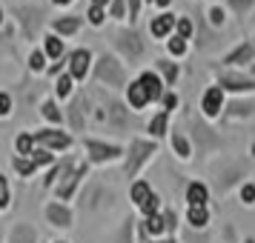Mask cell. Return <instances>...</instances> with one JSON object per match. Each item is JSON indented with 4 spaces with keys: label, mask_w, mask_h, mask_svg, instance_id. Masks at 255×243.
Returning <instances> with one entry per match:
<instances>
[{
    "label": "cell",
    "mask_w": 255,
    "mask_h": 243,
    "mask_svg": "<svg viewBox=\"0 0 255 243\" xmlns=\"http://www.w3.org/2000/svg\"><path fill=\"white\" fill-rule=\"evenodd\" d=\"M95 75H98V81L109 83L112 89H118V86H124V83H127V72L121 69L115 60L109 58V55H104V58H101L98 69H95Z\"/></svg>",
    "instance_id": "cell-1"
},
{
    "label": "cell",
    "mask_w": 255,
    "mask_h": 243,
    "mask_svg": "<svg viewBox=\"0 0 255 243\" xmlns=\"http://www.w3.org/2000/svg\"><path fill=\"white\" fill-rule=\"evenodd\" d=\"M155 152V143H143V140H135L132 149H129V161H127V174H135L140 169V163Z\"/></svg>",
    "instance_id": "cell-2"
},
{
    "label": "cell",
    "mask_w": 255,
    "mask_h": 243,
    "mask_svg": "<svg viewBox=\"0 0 255 243\" xmlns=\"http://www.w3.org/2000/svg\"><path fill=\"white\" fill-rule=\"evenodd\" d=\"M86 152H89V158L92 161H112L118 155H124L121 146H109V143H98V140H86Z\"/></svg>",
    "instance_id": "cell-3"
},
{
    "label": "cell",
    "mask_w": 255,
    "mask_h": 243,
    "mask_svg": "<svg viewBox=\"0 0 255 243\" xmlns=\"http://www.w3.org/2000/svg\"><path fill=\"white\" fill-rule=\"evenodd\" d=\"M89 60H92V55H89L86 49L72 52V58H69V75L75 78V81H81V78H86V75H89Z\"/></svg>",
    "instance_id": "cell-4"
},
{
    "label": "cell",
    "mask_w": 255,
    "mask_h": 243,
    "mask_svg": "<svg viewBox=\"0 0 255 243\" xmlns=\"http://www.w3.org/2000/svg\"><path fill=\"white\" fill-rule=\"evenodd\" d=\"M35 140H37V143H43V146H55V149H69V146H72L69 135L55 132V129H43V132H37Z\"/></svg>",
    "instance_id": "cell-5"
},
{
    "label": "cell",
    "mask_w": 255,
    "mask_h": 243,
    "mask_svg": "<svg viewBox=\"0 0 255 243\" xmlns=\"http://www.w3.org/2000/svg\"><path fill=\"white\" fill-rule=\"evenodd\" d=\"M115 46L121 49L127 58H135V55H140V52H143V46L138 43V35H135V32H121Z\"/></svg>",
    "instance_id": "cell-6"
},
{
    "label": "cell",
    "mask_w": 255,
    "mask_h": 243,
    "mask_svg": "<svg viewBox=\"0 0 255 243\" xmlns=\"http://www.w3.org/2000/svg\"><path fill=\"white\" fill-rule=\"evenodd\" d=\"M221 103H224V92H221V86H212V89L204 94V100H201V106H204V115L215 117L221 112Z\"/></svg>",
    "instance_id": "cell-7"
},
{
    "label": "cell",
    "mask_w": 255,
    "mask_h": 243,
    "mask_svg": "<svg viewBox=\"0 0 255 243\" xmlns=\"http://www.w3.org/2000/svg\"><path fill=\"white\" fill-rule=\"evenodd\" d=\"M46 220L52 223V226H69L72 212L66 206H60V203H49L46 206Z\"/></svg>",
    "instance_id": "cell-8"
},
{
    "label": "cell",
    "mask_w": 255,
    "mask_h": 243,
    "mask_svg": "<svg viewBox=\"0 0 255 243\" xmlns=\"http://www.w3.org/2000/svg\"><path fill=\"white\" fill-rule=\"evenodd\" d=\"M138 83L143 86V89H146V94H149V100H158V97L163 94V89H161L163 83H161V78H158L155 72H143V75L138 78Z\"/></svg>",
    "instance_id": "cell-9"
},
{
    "label": "cell",
    "mask_w": 255,
    "mask_h": 243,
    "mask_svg": "<svg viewBox=\"0 0 255 243\" xmlns=\"http://www.w3.org/2000/svg\"><path fill=\"white\" fill-rule=\"evenodd\" d=\"M127 100H129V106H132L135 112H140L143 106L149 103V94H146V89H143V86H140V83L135 81L132 86H129V92H127Z\"/></svg>",
    "instance_id": "cell-10"
},
{
    "label": "cell",
    "mask_w": 255,
    "mask_h": 243,
    "mask_svg": "<svg viewBox=\"0 0 255 243\" xmlns=\"http://www.w3.org/2000/svg\"><path fill=\"white\" fill-rule=\"evenodd\" d=\"M172 29H175V14H158V17L149 23V32L155 37H166Z\"/></svg>",
    "instance_id": "cell-11"
},
{
    "label": "cell",
    "mask_w": 255,
    "mask_h": 243,
    "mask_svg": "<svg viewBox=\"0 0 255 243\" xmlns=\"http://www.w3.org/2000/svg\"><path fill=\"white\" fill-rule=\"evenodd\" d=\"M186 200H189V206H207L209 189L204 183H192L189 189H186Z\"/></svg>",
    "instance_id": "cell-12"
},
{
    "label": "cell",
    "mask_w": 255,
    "mask_h": 243,
    "mask_svg": "<svg viewBox=\"0 0 255 243\" xmlns=\"http://www.w3.org/2000/svg\"><path fill=\"white\" fill-rule=\"evenodd\" d=\"M253 55H255L253 46H250V43H244V46H238L230 58H227V63H230V66H241V63H250V60H253Z\"/></svg>",
    "instance_id": "cell-13"
},
{
    "label": "cell",
    "mask_w": 255,
    "mask_h": 243,
    "mask_svg": "<svg viewBox=\"0 0 255 243\" xmlns=\"http://www.w3.org/2000/svg\"><path fill=\"white\" fill-rule=\"evenodd\" d=\"M189 223L195 226V229H201V226H207L209 223V212H207V206H189Z\"/></svg>",
    "instance_id": "cell-14"
},
{
    "label": "cell",
    "mask_w": 255,
    "mask_h": 243,
    "mask_svg": "<svg viewBox=\"0 0 255 243\" xmlns=\"http://www.w3.org/2000/svg\"><path fill=\"white\" fill-rule=\"evenodd\" d=\"M129 195H132V200L138 203V206H143L146 200H149V195H152V189L143 180H138V183H132V189H129Z\"/></svg>",
    "instance_id": "cell-15"
},
{
    "label": "cell",
    "mask_w": 255,
    "mask_h": 243,
    "mask_svg": "<svg viewBox=\"0 0 255 243\" xmlns=\"http://www.w3.org/2000/svg\"><path fill=\"white\" fill-rule=\"evenodd\" d=\"M55 29L60 35H75L81 29V17H63V20H55Z\"/></svg>",
    "instance_id": "cell-16"
},
{
    "label": "cell",
    "mask_w": 255,
    "mask_h": 243,
    "mask_svg": "<svg viewBox=\"0 0 255 243\" xmlns=\"http://www.w3.org/2000/svg\"><path fill=\"white\" fill-rule=\"evenodd\" d=\"M224 86L232 89V92H244V89H253L255 83L253 81H244V78H235V75H227V78H224Z\"/></svg>",
    "instance_id": "cell-17"
},
{
    "label": "cell",
    "mask_w": 255,
    "mask_h": 243,
    "mask_svg": "<svg viewBox=\"0 0 255 243\" xmlns=\"http://www.w3.org/2000/svg\"><path fill=\"white\" fill-rule=\"evenodd\" d=\"M32 143H35V138H32V135H17V140H14V149H17V155H20V158L32 155Z\"/></svg>",
    "instance_id": "cell-18"
},
{
    "label": "cell",
    "mask_w": 255,
    "mask_h": 243,
    "mask_svg": "<svg viewBox=\"0 0 255 243\" xmlns=\"http://www.w3.org/2000/svg\"><path fill=\"white\" fill-rule=\"evenodd\" d=\"M12 243H35V232L29 226H17L12 232Z\"/></svg>",
    "instance_id": "cell-19"
},
{
    "label": "cell",
    "mask_w": 255,
    "mask_h": 243,
    "mask_svg": "<svg viewBox=\"0 0 255 243\" xmlns=\"http://www.w3.org/2000/svg\"><path fill=\"white\" fill-rule=\"evenodd\" d=\"M166 120H169V115H166V112H161L158 117H152L149 135H155V138H158V135H163V132H166Z\"/></svg>",
    "instance_id": "cell-20"
},
{
    "label": "cell",
    "mask_w": 255,
    "mask_h": 243,
    "mask_svg": "<svg viewBox=\"0 0 255 243\" xmlns=\"http://www.w3.org/2000/svg\"><path fill=\"white\" fill-rule=\"evenodd\" d=\"M140 209H143V215H146V218H152V215H161V197L152 192L149 200H146V203H143Z\"/></svg>",
    "instance_id": "cell-21"
},
{
    "label": "cell",
    "mask_w": 255,
    "mask_h": 243,
    "mask_svg": "<svg viewBox=\"0 0 255 243\" xmlns=\"http://www.w3.org/2000/svg\"><path fill=\"white\" fill-rule=\"evenodd\" d=\"M46 55L49 58H60V55H63V40H60V37H46Z\"/></svg>",
    "instance_id": "cell-22"
},
{
    "label": "cell",
    "mask_w": 255,
    "mask_h": 243,
    "mask_svg": "<svg viewBox=\"0 0 255 243\" xmlns=\"http://www.w3.org/2000/svg\"><path fill=\"white\" fill-rule=\"evenodd\" d=\"M163 229H166V220H163V215H152V218L146 220V232H149V235H161Z\"/></svg>",
    "instance_id": "cell-23"
},
{
    "label": "cell",
    "mask_w": 255,
    "mask_h": 243,
    "mask_svg": "<svg viewBox=\"0 0 255 243\" xmlns=\"http://www.w3.org/2000/svg\"><path fill=\"white\" fill-rule=\"evenodd\" d=\"M172 146H175V152H178L181 158H189V143H186V138L181 135V132L172 135Z\"/></svg>",
    "instance_id": "cell-24"
},
{
    "label": "cell",
    "mask_w": 255,
    "mask_h": 243,
    "mask_svg": "<svg viewBox=\"0 0 255 243\" xmlns=\"http://www.w3.org/2000/svg\"><path fill=\"white\" fill-rule=\"evenodd\" d=\"M14 169L23 174V177H29V174L35 172V161H26V158H14Z\"/></svg>",
    "instance_id": "cell-25"
},
{
    "label": "cell",
    "mask_w": 255,
    "mask_h": 243,
    "mask_svg": "<svg viewBox=\"0 0 255 243\" xmlns=\"http://www.w3.org/2000/svg\"><path fill=\"white\" fill-rule=\"evenodd\" d=\"M175 29H178V37H184V40H189V35H192V23H189L186 17H181V20H175Z\"/></svg>",
    "instance_id": "cell-26"
},
{
    "label": "cell",
    "mask_w": 255,
    "mask_h": 243,
    "mask_svg": "<svg viewBox=\"0 0 255 243\" xmlns=\"http://www.w3.org/2000/svg\"><path fill=\"white\" fill-rule=\"evenodd\" d=\"M72 81H75L72 75H63V78L58 81V97H66V94L72 92Z\"/></svg>",
    "instance_id": "cell-27"
},
{
    "label": "cell",
    "mask_w": 255,
    "mask_h": 243,
    "mask_svg": "<svg viewBox=\"0 0 255 243\" xmlns=\"http://www.w3.org/2000/svg\"><path fill=\"white\" fill-rule=\"evenodd\" d=\"M158 69L163 72V75H166V81L172 83L175 78H178V66H172V63H166V60H158Z\"/></svg>",
    "instance_id": "cell-28"
},
{
    "label": "cell",
    "mask_w": 255,
    "mask_h": 243,
    "mask_svg": "<svg viewBox=\"0 0 255 243\" xmlns=\"http://www.w3.org/2000/svg\"><path fill=\"white\" fill-rule=\"evenodd\" d=\"M40 112H43V115H46L49 120H55V123H58V120H60V112H58V106L52 103V100H46V103H43V109H40Z\"/></svg>",
    "instance_id": "cell-29"
},
{
    "label": "cell",
    "mask_w": 255,
    "mask_h": 243,
    "mask_svg": "<svg viewBox=\"0 0 255 243\" xmlns=\"http://www.w3.org/2000/svg\"><path fill=\"white\" fill-rule=\"evenodd\" d=\"M9 206V183H6V177L0 174V209Z\"/></svg>",
    "instance_id": "cell-30"
},
{
    "label": "cell",
    "mask_w": 255,
    "mask_h": 243,
    "mask_svg": "<svg viewBox=\"0 0 255 243\" xmlns=\"http://www.w3.org/2000/svg\"><path fill=\"white\" fill-rule=\"evenodd\" d=\"M169 52H172V55H184L186 52V40L184 37H172V40H169Z\"/></svg>",
    "instance_id": "cell-31"
},
{
    "label": "cell",
    "mask_w": 255,
    "mask_h": 243,
    "mask_svg": "<svg viewBox=\"0 0 255 243\" xmlns=\"http://www.w3.org/2000/svg\"><path fill=\"white\" fill-rule=\"evenodd\" d=\"M32 161H35V166H43V163H52V155L46 149H37L32 152Z\"/></svg>",
    "instance_id": "cell-32"
},
{
    "label": "cell",
    "mask_w": 255,
    "mask_h": 243,
    "mask_svg": "<svg viewBox=\"0 0 255 243\" xmlns=\"http://www.w3.org/2000/svg\"><path fill=\"white\" fill-rule=\"evenodd\" d=\"M89 20H92V26H101L104 23V9L101 6H89Z\"/></svg>",
    "instance_id": "cell-33"
},
{
    "label": "cell",
    "mask_w": 255,
    "mask_h": 243,
    "mask_svg": "<svg viewBox=\"0 0 255 243\" xmlns=\"http://www.w3.org/2000/svg\"><path fill=\"white\" fill-rule=\"evenodd\" d=\"M43 63H46V58H43V52H32V58H29V66L35 72L43 69Z\"/></svg>",
    "instance_id": "cell-34"
},
{
    "label": "cell",
    "mask_w": 255,
    "mask_h": 243,
    "mask_svg": "<svg viewBox=\"0 0 255 243\" xmlns=\"http://www.w3.org/2000/svg\"><path fill=\"white\" fill-rule=\"evenodd\" d=\"M9 112H12V97H9L6 92H0V117L9 115Z\"/></svg>",
    "instance_id": "cell-35"
},
{
    "label": "cell",
    "mask_w": 255,
    "mask_h": 243,
    "mask_svg": "<svg viewBox=\"0 0 255 243\" xmlns=\"http://www.w3.org/2000/svg\"><path fill=\"white\" fill-rule=\"evenodd\" d=\"M241 200H244V203H255V186L253 183H247L241 189Z\"/></svg>",
    "instance_id": "cell-36"
},
{
    "label": "cell",
    "mask_w": 255,
    "mask_h": 243,
    "mask_svg": "<svg viewBox=\"0 0 255 243\" xmlns=\"http://www.w3.org/2000/svg\"><path fill=\"white\" fill-rule=\"evenodd\" d=\"M138 12H140V0H129V17L138 20Z\"/></svg>",
    "instance_id": "cell-37"
},
{
    "label": "cell",
    "mask_w": 255,
    "mask_h": 243,
    "mask_svg": "<svg viewBox=\"0 0 255 243\" xmlns=\"http://www.w3.org/2000/svg\"><path fill=\"white\" fill-rule=\"evenodd\" d=\"M112 14H115V17H124V0H115V3H112Z\"/></svg>",
    "instance_id": "cell-38"
},
{
    "label": "cell",
    "mask_w": 255,
    "mask_h": 243,
    "mask_svg": "<svg viewBox=\"0 0 255 243\" xmlns=\"http://www.w3.org/2000/svg\"><path fill=\"white\" fill-rule=\"evenodd\" d=\"M175 103H178L175 94H163V106H166V109H175Z\"/></svg>",
    "instance_id": "cell-39"
},
{
    "label": "cell",
    "mask_w": 255,
    "mask_h": 243,
    "mask_svg": "<svg viewBox=\"0 0 255 243\" xmlns=\"http://www.w3.org/2000/svg\"><path fill=\"white\" fill-rule=\"evenodd\" d=\"M209 17H212V23H224V12H221V9H212Z\"/></svg>",
    "instance_id": "cell-40"
},
{
    "label": "cell",
    "mask_w": 255,
    "mask_h": 243,
    "mask_svg": "<svg viewBox=\"0 0 255 243\" xmlns=\"http://www.w3.org/2000/svg\"><path fill=\"white\" fill-rule=\"evenodd\" d=\"M106 3H109V0H92V6H101V9H104Z\"/></svg>",
    "instance_id": "cell-41"
},
{
    "label": "cell",
    "mask_w": 255,
    "mask_h": 243,
    "mask_svg": "<svg viewBox=\"0 0 255 243\" xmlns=\"http://www.w3.org/2000/svg\"><path fill=\"white\" fill-rule=\"evenodd\" d=\"M155 3H158V6H169V3H172V0H155Z\"/></svg>",
    "instance_id": "cell-42"
},
{
    "label": "cell",
    "mask_w": 255,
    "mask_h": 243,
    "mask_svg": "<svg viewBox=\"0 0 255 243\" xmlns=\"http://www.w3.org/2000/svg\"><path fill=\"white\" fill-rule=\"evenodd\" d=\"M55 3H58V6H63V3H72V0H55Z\"/></svg>",
    "instance_id": "cell-43"
},
{
    "label": "cell",
    "mask_w": 255,
    "mask_h": 243,
    "mask_svg": "<svg viewBox=\"0 0 255 243\" xmlns=\"http://www.w3.org/2000/svg\"><path fill=\"white\" fill-rule=\"evenodd\" d=\"M155 243H175V241H172V238H169V241H155Z\"/></svg>",
    "instance_id": "cell-44"
},
{
    "label": "cell",
    "mask_w": 255,
    "mask_h": 243,
    "mask_svg": "<svg viewBox=\"0 0 255 243\" xmlns=\"http://www.w3.org/2000/svg\"><path fill=\"white\" fill-rule=\"evenodd\" d=\"M0 20H3V9H0Z\"/></svg>",
    "instance_id": "cell-45"
},
{
    "label": "cell",
    "mask_w": 255,
    "mask_h": 243,
    "mask_svg": "<svg viewBox=\"0 0 255 243\" xmlns=\"http://www.w3.org/2000/svg\"><path fill=\"white\" fill-rule=\"evenodd\" d=\"M58 243H63V241H58Z\"/></svg>",
    "instance_id": "cell-46"
}]
</instances>
